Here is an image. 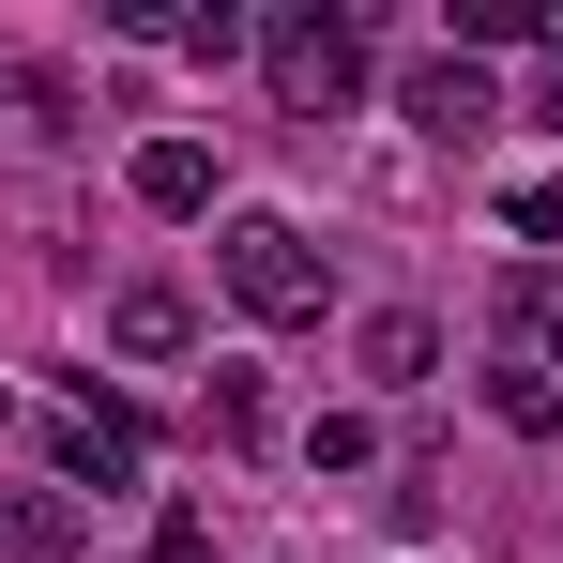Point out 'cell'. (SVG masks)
Returning <instances> with one entry per match:
<instances>
[{
    "instance_id": "6",
    "label": "cell",
    "mask_w": 563,
    "mask_h": 563,
    "mask_svg": "<svg viewBox=\"0 0 563 563\" xmlns=\"http://www.w3.org/2000/svg\"><path fill=\"white\" fill-rule=\"evenodd\" d=\"M107 351H122V366H184V351H198V305L168 275H137L122 305H107Z\"/></svg>"
},
{
    "instance_id": "15",
    "label": "cell",
    "mask_w": 563,
    "mask_h": 563,
    "mask_svg": "<svg viewBox=\"0 0 563 563\" xmlns=\"http://www.w3.org/2000/svg\"><path fill=\"white\" fill-rule=\"evenodd\" d=\"M275 411H260V366H213V442H260Z\"/></svg>"
},
{
    "instance_id": "5",
    "label": "cell",
    "mask_w": 563,
    "mask_h": 563,
    "mask_svg": "<svg viewBox=\"0 0 563 563\" xmlns=\"http://www.w3.org/2000/svg\"><path fill=\"white\" fill-rule=\"evenodd\" d=\"M0 549H15V563H77V549H92V503L31 472V487H0Z\"/></svg>"
},
{
    "instance_id": "7",
    "label": "cell",
    "mask_w": 563,
    "mask_h": 563,
    "mask_svg": "<svg viewBox=\"0 0 563 563\" xmlns=\"http://www.w3.org/2000/svg\"><path fill=\"white\" fill-rule=\"evenodd\" d=\"M503 351L563 380V275H549V260H518V275H503Z\"/></svg>"
},
{
    "instance_id": "4",
    "label": "cell",
    "mask_w": 563,
    "mask_h": 563,
    "mask_svg": "<svg viewBox=\"0 0 563 563\" xmlns=\"http://www.w3.org/2000/svg\"><path fill=\"white\" fill-rule=\"evenodd\" d=\"M396 122H411V137H487V122H503V92H487V62L427 46V62L396 77Z\"/></svg>"
},
{
    "instance_id": "17",
    "label": "cell",
    "mask_w": 563,
    "mask_h": 563,
    "mask_svg": "<svg viewBox=\"0 0 563 563\" xmlns=\"http://www.w3.org/2000/svg\"><path fill=\"white\" fill-rule=\"evenodd\" d=\"M503 213H518V244H563V184H518Z\"/></svg>"
},
{
    "instance_id": "18",
    "label": "cell",
    "mask_w": 563,
    "mask_h": 563,
    "mask_svg": "<svg viewBox=\"0 0 563 563\" xmlns=\"http://www.w3.org/2000/svg\"><path fill=\"white\" fill-rule=\"evenodd\" d=\"M533 122H563V62H549V92H533Z\"/></svg>"
},
{
    "instance_id": "13",
    "label": "cell",
    "mask_w": 563,
    "mask_h": 563,
    "mask_svg": "<svg viewBox=\"0 0 563 563\" xmlns=\"http://www.w3.org/2000/svg\"><path fill=\"white\" fill-rule=\"evenodd\" d=\"M305 472H320V487H335V472H380V427L366 411H320V427H305Z\"/></svg>"
},
{
    "instance_id": "3",
    "label": "cell",
    "mask_w": 563,
    "mask_h": 563,
    "mask_svg": "<svg viewBox=\"0 0 563 563\" xmlns=\"http://www.w3.org/2000/svg\"><path fill=\"white\" fill-rule=\"evenodd\" d=\"M137 411L122 396H92V366H77V396H62V427H46V487H77V503H107V487H137Z\"/></svg>"
},
{
    "instance_id": "16",
    "label": "cell",
    "mask_w": 563,
    "mask_h": 563,
    "mask_svg": "<svg viewBox=\"0 0 563 563\" xmlns=\"http://www.w3.org/2000/svg\"><path fill=\"white\" fill-rule=\"evenodd\" d=\"M153 563H213V518H198V503H168V518H153Z\"/></svg>"
},
{
    "instance_id": "14",
    "label": "cell",
    "mask_w": 563,
    "mask_h": 563,
    "mask_svg": "<svg viewBox=\"0 0 563 563\" xmlns=\"http://www.w3.org/2000/svg\"><path fill=\"white\" fill-rule=\"evenodd\" d=\"M168 46H184V62H229V46H260V31H244L229 0H198V15H168Z\"/></svg>"
},
{
    "instance_id": "11",
    "label": "cell",
    "mask_w": 563,
    "mask_h": 563,
    "mask_svg": "<svg viewBox=\"0 0 563 563\" xmlns=\"http://www.w3.org/2000/svg\"><path fill=\"white\" fill-rule=\"evenodd\" d=\"M0 92L31 107V137H77V107H92V92H77V62H15Z\"/></svg>"
},
{
    "instance_id": "9",
    "label": "cell",
    "mask_w": 563,
    "mask_h": 563,
    "mask_svg": "<svg viewBox=\"0 0 563 563\" xmlns=\"http://www.w3.org/2000/svg\"><path fill=\"white\" fill-rule=\"evenodd\" d=\"M137 213H213V153L198 137H153L137 153Z\"/></svg>"
},
{
    "instance_id": "1",
    "label": "cell",
    "mask_w": 563,
    "mask_h": 563,
    "mask_svg": "<svg viewBox=\"0 0 563 563\" xmlns=\"http://www.w3.org/2000/svg\"><path fill=\"white\" fill-rule=\"evenodd\" d=\"M213 289H229L244 320H320V305H335L320 244H305L289 213H229V229H213Z\"/></svg>"
},
{
    "instance_id": "8",
    "label": "cell",
    "mask_w": 563,
    "mask_h": 563,
    "mask_svg": "<svg viewBox=\"0 0 563 563\" xmlns=\"http://www.w3.org/2000/svg\"><path fill=\"white\" fill-rule=\"evenodd\" d=\"M366 380H396V396L442 380V320H427V305H366Z\"/></svg>"
},
{
    "instance_id": "12",
    "label": "cell",
    "mask_w": 563,
    "mask_h": 563,
    "mask_svg": "<svg viewBox=\"0 0 563 563\" xmlns=\"http://www.w3.org/2000/svg\"><path fill=\"white\" fill-rule=\"evenodd\" d=\"M533 31H563L549 0H457V62L472 46H533Z\"/></svg>"
},
{
    "instance_id": "2",
    "label": "cell",
    "mask_w": 563,
    "mask_h": 563,
    "mask_svg": "<svg viewBox=\"0 0 563 563\" xmlns=\"http://www.w3.org/2000/svg\"><path fill=\"white\" fill-rule=\"evenodd\" d=\"M260 62H275V107H289V122H351V92H366V15L305 0V15L260 31Z\"/></svg>"
},
{
    "instance_id": "10",
    "label": "cell",
    "mask_w": 563,
    "mask_h": 563,
    "mask_svg": "<svg viewBox=\"0 0 563 563\" xmlns=\"http://www.w3.org/2000/svg\"><path fill=\"white\" fill-rule=\"evenodd\" d=\"M487 427H518V442H549V427H563V380L503 351V366H487Z\"/></svg>"
}]
</instances>
